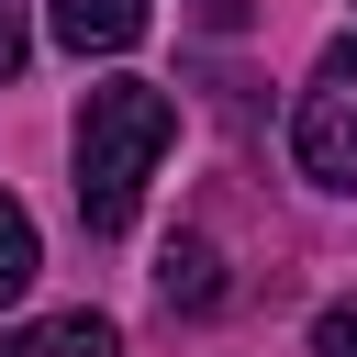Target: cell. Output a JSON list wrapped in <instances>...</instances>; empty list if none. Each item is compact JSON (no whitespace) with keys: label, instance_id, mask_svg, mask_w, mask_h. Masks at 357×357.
Instances as JSON below:
<instances>
[{"label":"cell","instance_id":"6da1fadb","mask_svg":"<svg viewBox=\"0 0 357 357\" xmlns=\"http://www.w3.org/2000/svg\"><path fill=\"white\" fill-rule=\"evenodd\" d=\"M167 145H178V100L156 78H100L78 100V223L89 234H123L145 212V178H156Z\"/></svg>","mask_w":357,"mask_h":357},{"label":"cell","instance_id":"7a4b0ae2","mask_svg":"<svg viewBox=\"0 0 357 357\" xmlns=\"http://www.w3.org/2000/svg\"><path fill=\"white\" fill-rule=\"evenodd\" d=\"M290 156L312 190H357V33L312 56V89L290 100Z\"/></svg>","mask_w":357,"mask_h":357},{"label":"cell","instance_id":"3957f363","mask_svg":"<svg viewBox=\"0 0 357 357\" xmlns=\"http://www.w3.org/2000/svg\"><path fill=\"white\" fill-rule=\"evenodd\" d=\"M145 22H156V0H45V33L67 56H123V45H145Z\"/></svg>","mask_w":357,"mask_h":357},{"label":"cell","instance_id":"277c9868","mask_svg":"<svg viewBox=\"0 0 357 357\" xmlns=\"http://www.w3.org/2000/svg\"><path fill=\"white\" fill-rule=\"evenodd\" d=\"M0 357H123V335H112V312H45V324L0 335Z\"/></svg>","mask_w":357,"mask_h":357},{"label":"cell","instance_id":"5b68a950","mask_svg":"<svg viewBox=\"0 0 357 357\" xmlns=\"http://www.w3.org/2000/svg\"><path fill=\"white\" fill-rule=\"evenodd\" d=\"M156 290H167V312H212V301H223V257H212L201 234H167V257H156Z\"/></svg>","mask_w":357,"mask_h":357},{"label":"cell","instance_id":"8992f818","mask_svg":"<svg viewBox=\"0 0 357 357\" xmlns=\"http://www.w3.org/2000/svg\"><path fill=\"white\" fill-rule=\"evenodd\" d=\"M33 268H45V245H33V212L0 190V301H22V290H33Z\"/></svg>","mask_w":357,"mask_h":357},{"label":"cell","instance_id":"52a82bcc","mask_svg":"<svg viewBox=\"0 0 357 357\" xmlns=\"http://www.w3.org/2000/svg\"><path fill=\"white\" fill-rule=\"evenodd\" d=\"M312 357H357V301H335V312H312Z\"/></svg>","mask_w":357,"mask_h":357},{"label":"cell","instance_id":"ba28073f","mask_svg":"<svg viewBox=\"0 0 357 357\" xmlns=\"http://www.w3.org/2000/svg\"><path fill=\"white\" fill-rule=\"evenodd\" d=\"M22 45H33V22H22V0H0V78L22 67Z\"/></svg>","mask_w":357,"mask_h":357},{"label":"cell","instance_id":"9c48e42d","mask_svg":"<svg viewBox=\"0 0 357 357\" xmlns=\"http://www.w3.org/2000/svg\"><path fill=\"white\" fill-rule=\"evenodd\" d=\"M190 11H201V22H212V33H234V22H245V11H257V0H190Z\"/></svg>","mask_w":357,"mask_h":357}]
</instances>
